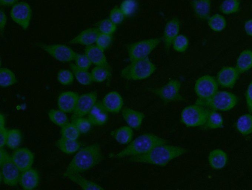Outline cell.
<instances>
[{
	"label": "cell",
	"instance_id": "1",
	"mask_svg": "<svg viewBox=\"0 0 252 190\" xmlns=\"http://www.w3.org/2000/svg\"><path fill=\"white\" fill-rule=\"evenodd\" d=\"M188 150L184 147L163 144L155 147L145 154L130 156L128 161L164 167L171 161L184 154Z\"/></svg>",
	"mask_w": 252,
	"mask_h": 190
},
{
	"label": "cell",
	"instance_id": "2",
	"mask_svg": "<svg viewBox=\"0 0 252 190\" xmlns=\"http://www.w3.org/2000/svg\"><path fill=\"white\" fill-rule=\"evenodd\" d=\"M103 159V153L98 143L85 146L77 152L63 175L85 172L100 163Z\"/></svg>",
	"mask_w": 252,
	"mask_h": 190
},
{
	"label": "cell",
	"instance_id": "3",
	"mask_svg": "<svg viewBox=\"0 0 252 190\" xmlns=\"http://www.w3.org/2000/svg\"><path fill=\"white\" fill-rule=\"evenodd\" d=\"M167 143V140L154 134H142L132 140L127 146L112 155L116 158H122L145 154L155 147Z\"/></svg>",
	"mask_w": 252,
	"mask_h": 190
},
{
	"label": "cell",
	"instance_id": "4",
	"mask_svg": "<svg viewBox=\"0 0 252 190\" xmlns=\"http://www.w3.org/2000/svg\"><path fill=\"white\" fill-rule=\"evenodd\" d=\"M157 67L149 57L130 61L122 69L121 76L128 80H141L146 79L156 71Z\"/></svg>",
	"mask_w": 252,
	"mask_h": 190
},
{
	"label": "cell",
	"instance_id": "5",
	"mask_svg": "<svg viewBox=\"0 0 252 190\" xmlns=\"http://www.w3.org/2000/svg\"><path fill=\"white\" fill-rule=\"evenodd\" d=\"M238 102V98L235 94L225 90H218L209 98H197L195 104L202 106L209 110L227 112L233 109Z\"/></svg>",
	"mask_w": 252,
	"mask_h": 190
},
{
	"label": "cell",
	"instance_id": "6",
	"mask_svg": "<svg viewBox=\"0 0 252 190\" xmlns=\"http://www.w3.org/2000/svg\"><path fill=\"white\" fill-rule=\"evenodd\" d=\"M0 180L9 186L19 183L21 172L14 163L10 155L3 148H0Z\"/></svg>",
	"mask_w": 252,
	"mask_h": 190
},
{
	"label": "cell",
	"instance_id": "7",
	"mask_svg": "<svg viewBox=\"0 0 252 190\" xmlns=\"http://www.w3.org/2000/svg\"><path fill=\"white\" fill-rule=\"evenodd\" d=\"M209 110L196 104L187 106L181 113L180 121L188 127L202 126L206 122Z\"/></svg>",
	"mask_w": 252,
	"mask_h": 190
},
{
	"label": "cell",
	"instance_id": "8",
	"mask_svg": "<svg viewBox=\"0 0 252 190\" xmlns=\"http://www.w3.org/2000/svg\"><path fill=\"white\" fill-rule=\"evenodd\" d=\"M161 41L162 38H155L129 44L126 48L129 60L132 61L148 57Z\"/></svg>",
	"mask_w": 252,
	"mask_h": 190
},
{
	"label": "cell",
	"instance_id": "9",
	"mask_svg": "<svg viewBox=\"0 0 252 190\" xmlns=\"http://www.w3.org/2000/svg\"><path fill=\"white\" fill-rule=\"evenodd\" d=\"M181 82L176 79L170 80L163 86L150 91L165 104L185 100L180 93Z\"/></svg>",
	"mask_w": 252,
	"mask_h": 190
},
{
	"label": "cell",
	"instance_id": "10",
	"mask_svg": "<svg viewBox=\"0 0 252 190\" xmlns=\"http://www.w3.org/2000/svg\"><path fill=\"white\" fill-rule=\"evenodd\" d=\"M36 45L61 62L66 63L74 60L77 54L71 47L63 44L38 43Z\"/></svg>",
	"mask_w": 252,
	"mask_h": 190
},
{
	"label": "cell",
	"instance_id": "11",
	"mask_svg": "<svg viewBox=\"0 0 252 190\" xmlns=\"http://www.w3.org/2000/svg\"><path fill=\"white\" fill-rule=\"evenodd\" d=\"M219 84L215 77L205 75L199 77L195 81L194 90L198 99H206L219 90Z\"/></svg>",
	"mask_w": 252,
	"mask_h": 190
},
{
	"label": "cell",
	"instance_id": "12",
	"mask_svg": "<svg viewBox=\"0 0 252 190\" xmlns=\"http://www.w3.org/2000/svg\"><path fill=\"white\" fill-rule=\"evenodd\" d=\"M32 15L31 7L26 1L17 2L12 6L10 11L11 19L23 30H27L29 28Z\"/></svg>",
	"mask_w": 252,
	"mask_h": 190
},
{
	"label": "cell",
	"instance_id": "13",
	"mask_svg": "<svg viewBox=\"0 0 252 190\" xmlns=\"http://www.w3.org/2000/svg\"><path fill=\"white\" fill-rule=\"evenodd\" d=\"M97 94L95 91L79 95L77 103L71 116L72 121L78 117H83L89 113L97 102Z\"/></svg>",
	"mask_w": 252,
	"mask_h": 190
},
{
	"label": "cell",
	"instance_id": "14",
	"mask_svg": "<svg viewBox=\"0 0 252 190\" xmlns=\"http://www.w3.org/2000/svg\"><path fill=\"white\" fill-rule=\"evenodd\" d=\"M240 75L235 67L224 66L218 71L215 77L219 86L225 88H232Z\"/></svg>",
	"mask_w": 252,
	"mask_h": 190
},
{
	"label": "cell",
	"instance_id": "15",
	"mask_svg": "<svg viewBox=\"0 0 252 190\" xmlns=\"http://www.w3.org/2000/svg\"><path fill=\"white\" fill-rule=\"evenodd\" d=\"M11 157L14 163L21 172L32 168L34 158L33 153L26 148L15 149Z\"/></svg>",
	"mask_w": 252,
	"mask_h": 190
},
{
	"label": "cell",
	"instance_id": "16",
	"mask_svg": "<svg viewBox=\"0 0 252 190\" xmlns=\"http://www.w3.org/2000/svg\"><path fill=\"white\" fill-rule=\"evenodd\" d=\"M180 22L177 17H173L169 20L164 28L162 40L166 52H168L172 42L176 37L179 35Z\"/></svg>",
	"mask_w": 252,
	"mask_h": 190
},
{
	"label": "cell",
	"instance_id": "17",
	"mask_svg": "<svg viewBox=\"0 0 252 190\" xmlns=\"http://www.w3.org/2000/svg\"><path fill=\"white\" fill-rule=\"evenodd\" d=\"M79 94L75 92L67 91L60 94L57 100V105L59 109L66 113H73L74 111Z\"/></svg>",
	"mask_w": 252,
	"mask_h": 190
},
{
	"label": "cell",
	"instance_id": "18",
	"mask_svg": "<svg viewBox=\"0 0 252 190\" xmlns=\"http://www.w3.org/2000/svg\"><path fill=\"white\" fill-rule=\"evenodd\" d=\"M101 102L108 113H119L123 108V98L121 95L116 91L107 93L104 96Z\"/></svg>",
	"mask_w": 252,
	"mask_h": 190
},
{
	"label": "cell",
	"instance_id": "19",
	"mask_svg": "<svg viewBox=\"0 0 252 190\" xmlns=\"http://www.w3.org/2000/svg\"><path fill=\"white\" fill-rule=\"evenodd\" d=\"M89 119L93 125L100 126L105 124L109 118L108 112L102 102L97 101L88 114Z\"/></svg>",
	"mask_w": 252,
	"mask_h": 190
},
{
	"label": "cell",
	"instance_id": "20",
	"mask_svg": "<svg viewBox=\"0 0 252 190\" xmlns=\"http://www.w3.org/2000/svg\"><path fill=\"white\" fill-rule=\"evenodd\" d=\"M123 119L133 129L139 130L145 118L143 113L130 108L125 107L121 111Z\"/></svg>",
	"mask_w": 252,
	"mask_h": 190
},
{
	"label": "cell",
	"instance_id": "21",
	"mask_svg": "<svg viewBox=\"0 0 252 190\" xmlns=\"http://www.w3.org/2000/svg\"><path fill=\"white\" fill-rule=\"evenodd\" d=\"M100 33L96 28H89L81 32L77 36L70 39L69 44H78L86 46L95 43L98 35Z\"/></svg>",
	"mask_w": 252,
	"mask_h": 190
},
{
	"label": "cell",
	"instance_id": "22",
	"mask_svg": "<svg viewBox=\"0 0 252 190\" xmlns=\"http://www.w3.org/2000/svg\"><path fill=\"white\" fill-rule=\"evenodd\" d=\"M39 182V174L35 169L31 168L21 172L19 184L24 190H33L37 187Z\"/></svg>",
	"mask_w": 252,
	"mask_h": 190
},
{
	"label": "cell",
	"instance_id": "23",
	"mask_svg": "<svg viewBox=\"0 0 252 190\" xmlns=\"http://www.w3.org/2000/svg\"><path fill=\"white\" fill-rule=\"evenodd\" d=\"M104 51L96 45L86 46L85 54L88 57L92 64L95 66H103L110 68Z\"/></svg>",
	"mask_w": 252,
	"mask_h": 190
},
{
	"label": "cell",
	"instance_id": "24",
	"mask_svg": "<svg viewBox=\"0 0 252 190\" xmlns=\"http://www.w3.org/2000/svg\"><path fill=\"white\" fill-rule=\"evenodd\" d=\"M208 160L210 167L216 170L223 168L228 162V155L222 149H215L208 154Z\"/></svg>",
	"mask_w": 252,
	"mask_h": 190
},
{
	"label": "cell",
	"instance_id": "25",
	"mask_svg": "<svg viewBox=\"0 0 252 190\" xmlns=\"http://www.w3.org/2000/svg\"><path fill=\"white\" fill-rule=\"evenodd\" d=\"M190 4L195 15L200 20H207L211 16V0H192Z\"/></svg>",
	"mask_w": 252,
	"mask_h": 190
},
{
	"label": "cell",
	"instance_id": "26",
	"mask_svg": "<svg viewBox=\"0 0 252 190\" xmlns=\"http://www.w3.org/2000/svg\"><path fill=\"white\" fill-rule=\"evenodd\" d=\"M110 135L119 144L127 145L132 140L133 131L128 125L122 126L112 131Z\"/></svg>",
	"mask_w": 252,
	"mask_h": 190
},
{
	"label": "cell",
	"instance_id": "27",
	"mask_svg": "<svg viewBox=\"0 0 252 190\" xmlns=\"http://www.w3.org/2000/svg\"><path fill=\"white\" fill-rule=\"evenodd\" d=\"M235 67L240 74L249 71L252 68V50L245 49L238 56Z\"/></svg>",
	"mask_w": 252,
	"mask_h": 190
},
{
	"label": "cell",
	"instance_id": "28",
	"mask_svg": "<svg viewBox=\"0 0 252 190\" xmlns=\"http://www.w3.org/2000/svg\"><path fill=\"white\" fill-rule=\"evenodd\" d=\"M64 177L78 185L84 190H102L104 188L97 184L82 176L80 173H70Z\"/></svg>",
	"mask_w": 252,
	"mask_h": 190
},
{
	"label": "cell",
	"instance_id": "29",
	"mask_svg": "<svg viewBox=\"0 0 252 190\" xmlns=\"http://www.w3.org/2000/svg\"><path fill=\"white\" fill-rule=\"evenodd\" d=\"M237 131L243 136L252 133V114L246 113L240 115L235 122Z\"/></svg>",
	"mask_w": 252,
	"mask_h": 190
},
{
	"label": "cell",
	"instance_id": "30",
	"mask_svg": "<svg viewBox=\"0 0 252 190\" xmlns=\"http://www.w3.org/2000/svg\"><path fill=\"white\" fill-rule=\"evenodd\" d=\"M224 126V120L218 111L209 110L205 124L202 126L205 129H220Z\"/></svg>",
	"mask_w": 252,
	"mask_h": 190
},
{
	"label": "cell",
	"instance_id": "31",
	"mask_svg": "<svg viewBox=\"0 0 252 190\" xmlns=\"http://www.w3.org/2000/svg\"><path fill=\"white\" fill-rule=\"evenodd\" d=\"M56 145L61 151L68 154L76 152L81 146V143L77 140H71L62 137L58 140Z\"/></svg>",
	"mask_w": 252,
	"mask_h": 190
},
{
	"label": "cell",
	"instance_id": "32",
	"mask_svg": "<svg viewBox=\"0 0 252 190\" xmlns=\"http://www.w3.org/2000/svg\"><path fill=\"white\" fill-rule=\"evenodd\" d=\"M69 68L75 79L81 85L87 86L93 82L91 74L88 70L80 69L73 63L69 64Z\"/></svg>",
	"mask_w": 252,
	"mask_h": 190
},
{
	"label": "cell",
	"instance_id": "33",
	"mask_svg": "<svg viewBox=\"0 0 252 190\" xmlns=\"http://www.w3.org/2000/svg\"><path fill=\"white\" fill-rule=\"evenodd\" d=\"M207 21L210 29L215 32H220L223 31L227 26L225 18L220 13H215L211 15Z\"/></svg>",
	"mask_w": 252,
	"mask_h": 190
},
{
	"label": "cell",
	"instance_id": "34",
	"mask_svg": "<svg viewBox=\"0 0 252 190\" xmlns=\"http://www.w3.org/2000/svg\"><path fill=\"white\" fill-rule=\"evenodd\" d=\"M17 82L15 74L9 69L0 67V86L1 87H7L14 85Z\"/></svg>",
	"mask_w": 252,
	"mask_h": 190
},
{
	"label": "cell",
	"instance_id": "35",
	"mask_svg": "<svg viewBox=\"0 0 252 190\" xmlns=\"http://www.w3.org/2000/svg\"><path fill=\"white\" fill-rule=\"evenodd\" d=\"M241 2L240 0H223L219 5V10L224 15H231L238 12Z\"/></svg>",
	"mask_w": 252,
	"mask_h": 190
},
{
	"label": "cell",
	"instance_id": "36",
	"mask_svg": "<svg viewBox=\"0 0 252 190\" xmlns=\"http://www.w3.org/2000/svg\"><path fill=\"white\" fill-rule=\"evenodd\" d=\"M50 121L55 125L63 127L69 122L66 113L60 109H51L48 113Z\"/></svg>",
	"mask_w": 252,
	"mask_h": 190
},
{
	"label": "cell",
	"instance_id": "37",
	"mask_svg": "<svg viewBox=\"0 0 252 190\" xmlns=\"http://www.w3.org/2000/svg\"><path fill=\"white\" fill-rule=\"evenodd\" d=\"M93 82H102L110 77L111 68L103 66H95L91 71Z\"/></svg>",
	"mask_w": 252,
	"mask_h": 190
},
{
	"label": "cell",
	"instance_id": "38",
	"mask_svg": "<svg viewBox=\"0 0 252 190\" xmlns=\"http://www.w3.org/2000/svg\"><path fill=\"white\" fill-rule=\"evenodd\" d=\"M22 139L21 131L18 129H11L8 130L6 146L10 149L15 150L20 145Z\"/></svg>",
	"mask_w": 252,
	"mask_h": 190
},
{
	"label": "cell",
	"instance_id": "39",
	"mask_svg": "<svg viewBox=\"0 0 252 190\" xmlns=\"http://www.w3.org/2000/svg\"><path fill=\"white\" fill-rule=\"evenodd\" d=\"M61 134L62 137L77 140L81 134L73 122L68 123L62 127Z\"/></svg>",
	"mask_w": 252,
	"mask_h": 190
},
{
	"label": "cell",
	"instance_id": "40",
	"mask_svg": "<svg viewBox=\"0 0 252 190\" xmlns=\"http://www.w3.org/2000/svg\"><path fill=\"white\" fill-rule=\"evenodd\" d=\"M96 28L100 33L112 35L116 31L117 25L109 18H106L98 22Z\"/></svg>",
	"mask_w": 252,
	"mask_h": 190
},
{
	"label": "cell",
	"instance_id": "41",
	"mask_svg": "<svg viewBox=\"0 0 252 190\" xmlns=\"http://www.w3.org/2000/svg\"><path fill=\"white\" fill-rule=\"evenodd\" d=\"M189 40L184 35L179 34L172 42L173 49L177 52L183 53L187 50L189 47Z\"/></svg>",
	"mask_w": 252,
	"mask_h": 190
},
{
	"label": "cell",
	"instance_id": "42",
	"mask_svg": "<svg viewBox=\"0 0 252 190\" xmlns=\"http://www.w3.org/2000/svg\"><path fill=\"white\" fill-rule=\"evenodd\" d=\"M74 76L71 70L62 69L57 74V80L63 85H68L72 83Z\"/></svg>",
	"mask_w": 252,
	"mask_h": 190
},
{
	"label": "cell",
	"instance_id": "43",
	"mask_svg": "<svg viewBox=\"0 0 252 190\" xmlns=\"http://www.w3.org/2000/svg\"><path fill=\"white\" fill-rule=\"evenodd\" d=\"M137 3L136 0H124L120 5V8L126 17L132 15L136 9Z\"/></svg>",
	"mask_w": 252,
	"mask_h": 190
},
{
	"label": "cell",
	"instance_id": "44",
	"mask_svg": "<svg viewBox=\"0 0 252 190\" xmlns=\"http://www.w3.org/2000/svg\"><path fill=\"white\" fill-rule=\"evenodd\" d=\"M76 125L80 134H86L91 129L93 124L88 118L78 117L72 121Z\"/></svg>",
	"mask_w": 252,
	"mask_h": 190
},
{
	"label": "cell",
	"instance_id": "45",
	"mask_svg": "<svg viewBox=\"0 0 252 190\" xmlns=\"http://www.w3.org/2000/svg\"><path fill=\"white\" fill-rule=\"evenodd\" d=\"M113 40L112 35L99 33L97 36L95 45L105 51L110 47Z\"/></svg>",
	"mask_w": 252,
	"mask_h": 190
},
{
	"label": "cell",
	"instance_id": "46",
	"mask_svg": "<svg viewBox=\"0 0 252 190\" xmlns=\"http://www.w3.org/2000/svg\"><path fill=\"white\" fill-rule=\"evenodd\" d=\"M125 17L120 7L116 6L111 9L108 18L117 26L123 23Z\"/></svg>",
	"mask_w": 252,
	"mask_h": 190
},
{
	"label": "cell",
	"instance_id": "47",
	"mask_svg": "<svg viewBox=\"0 0 252 190\" xmlns=\"http://www.w3.org/2000/svg\"><path fill=\"white\" fill-rule=\"evenodd\" d=\"M74 64L78 68L88 70L92 64L88 57L85 54L77 53L74 60Z\"/></svg>",
	"mask_w": 252,
	"mask_h": 190
},
{
	"label": "cell",
	"instance_id": "48",
	"mask_svg": "<svg viewBox=\"0 0 252 190\" xmlns=\"http://www.w3.org/2000/svg\"><path fill=\"white\" fill-rule=\"evenodd\" d=\"M245 100L249 112L252 113V79L247 87L245 92Z\"/></svg>",
	"mask_w": 252,
	"mask_h": 190
},
{
	"label": "cell",
	"instance_id": "49",
	"mask_svg": "<svg viewBox=\"0 0 252 190\" xmlns=\"http://www.w3.org/2000/svg\"><path fill=\"white\" fill-rule=\"evenodd\" d=\"M8 134V130L4 126L0 127V148L6 145Z\"/></svg>",
	"mask_w": 252,
	"mask_h": 190
},
{
	"label": "cell",
	"instance_id": "50",
	"mask_svg": "<svg viewBox=\"0 0 252 190\" xmlns=\"http://www.w3.org/2000/svg\"><path fill=\"white\" fill-rule=\"evenodd\" d=\"M7 23V16L2 9L0 10V31L1 34L3 33V31L5 28Z\"/></svg>",
	"mask_w": 252,
	"mask_h": 190
},
{
	"label": "cell",
	"instance_id": "51",
	"mask_svg": "<svg viewBox=\"0 0 252 190\" xmlns=\"http://www.w3.org/2000/svg\"><path fill=\"white\" fill-rule=\"evenodd\" d=\"M244 30L248 36L252 37V18L248 19L245 22Z\"/></svg>",
	"mask_w": 252,
	"mask_h": 190
},
{
	"label": "cell",
	"instance_id": "52",
	"mask_svg": "<svg viewBox=\"0 0 252 190\" xmlns=\"http://www.w3.org/2000/svg\"><path fill=\"white\" fill-rule=\"evenodd\" d=\"M18 0H0V3L4 6H13L18 2Z\"/></svg>",
	"mask_w": 252,
	"mask_h": 190
},
{
	"label": "cell",
	"instance_id": "53",
	"mask_svg": "<svg viewBox=\"0 0 252 190\" xmlns=\"http://www.w3.org/2000/svg\"><path fill=\"white\" fill-rule=\"evenodd\" d=\"M5 126V118L4 115L0 114V127Z\"/></svg>",
	"mask_w": 252,
	"mask_h": 190
}]
</instances>
